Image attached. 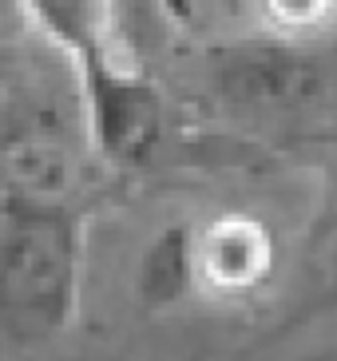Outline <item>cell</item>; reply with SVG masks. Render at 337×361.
Here are the masks:
<instances>
[{
    "label": "cell",
    "mask_w": 337,
    "mask_h": 361,
    "mask_svg": "<svg viewBox=\"0 0 337 361\" xmlns=\"http://www.w3.org/2000/svg\"><path fill=\"white\" fill-rule=\"evenodd\" d=\"M20 8L68 56L92 147L111 167H139L163 139V96L131 60L116 0H20Z\"/></svg>",
    "instance_id": "obj_1"
},
{
    "label": "cell",
    "mask_w": 337,
    "mask_h": 361,
    "mask_svg": "<svg viewBox=\"0 0 337 361\" xmlns=\"http://www.w3.org/2000/svg\"><path fill=\"white\" fill-rule=\"evenodd\" d=\"M84 214L36 191L0 199V338L44 345L68 334L84 294Z\"/></svg>",
    "instance_id": "obj_2"
},
{
    "label": "cell",
    "mask_w": 337,
    "mask_h": 361,
    "mask_svg": "<svg viewBox=\"0 0 337 361\" xmlns=\"http://www.w3.org/2000/svg\"><path fill=\"white\" fill-rule=\"evenodd\" d=\"M219 84L231 92L238 104L254 107H290V104H310L326 87L321 60L306 56L290 40H270V44H246L238 52H226L219 64Z\"/></svg>",
    "instance_id": "obj_3"
},
{
    "label": "cell",
    "mask_w": 337,
    "mask_h": 361,
    "mask_svg": "<svg viewBox=\"0 0 337 361\" xmlns=\"http://www.w3.org/2000/svg\"><path fill=\"white\" fill-rule=\"evenodd\" d=\"M199 282V234L190 223H171L139 258V302L151 310L179 306Z\"/></svg>",
    "instance_id": "obj_4"
},
{
    "label": "cell",
    "mask_w": 337,
    "mask_h": 361,
    "mask_svg": "<svg viewBox=\"0 0 337 361\" xmlns=\"http://www.w3.org/2000/svg\"><path fill=\"white\" fill-rule=\"evenodd\" d=\"M266 258H270L266 234L243 219H226L211 226V234H199V278H211L214 286L243 290L258 282Z\"/></svg>",
    "instance_id": "obj_5"
},
{
    "label": "cell",
    "mask_w": 337,
    "mask_h": 361,
    "mask_svg": "<svg viewBox=\"0 0 337 361\" xmlns=\"http://www.w3.org/2000/svg\"><path fill=\"white\" fill-rule=\"evenodd\" d=\"M262 8L286 36H302L329 20V0H262Z\"/></svg>",
    "instance_id": "obj_6"
},
{
    "label": "cell",
    "mask_w": 337,
    "mask_h": 361,
    "mask_svg": "<svg viewBox=\"0 0 337 361\" xmlns=\"http://www.w3.org/2000/svg\"><path fill=\"white\" fill-rule=\"evenodd\" d=\"M143 4H151V0H116V8H119V28H123V40H131V24H139V12H143Z\"/></svg>",
    "instance_id": "obj_7"
},
{
    "label": "cell",
    "mask_w": 337,
    "mask_h": 361,
    "mask_svg": "<svg viewBox=\"0 0 337 361\" xmlns=\"http://www.w3.org/2000/svg\"><path fill=\"white\" fill-rule=\"evenodd\" d=\"M286 361H337V357H333V345H329V341H321V345L302 350V353H294V357H286Z\"/></svg>",
    "instance_id": "obj_8"
}]
</instances>
